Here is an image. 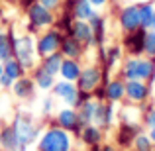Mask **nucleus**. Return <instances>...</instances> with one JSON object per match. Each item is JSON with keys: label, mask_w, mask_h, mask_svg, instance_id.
Wrapping results in <instances>:
<instances>
[{"label": "nucleus", "mask_w": 155, "mask_h": 151, "mask_svg": "<svg viewBox=\"0 0 155 151\" xmlns=\"http://www.w3.org/2000/svg\"><path fill=\"white\" fill-rule=\"evenodd\" d=\"M38 151H75V136L67 130L59 128L57 124L49 122L47 128L41 130L38 141H35Z\"/></svg>", "instance_id": "f257e3e1"}, {"label": "nucleus", "mask_w": 155, "mask_h": 151, "mask_svg": "<svg viewBox=\"0 0 155 151\" xmlns=\"http://www.w3.org/2000/svg\"><path fill=\"white\" fill-rule=\"evenodd\" d=\"M120 77L124 80H151L155 77V59L151 57H134L130 55L128 59L122 63Z\"/></svg>", "instance_id": "f03ea898"}, {"label": "nucleus", "mask_w": 155, "mask_h": 151, "mask_svg": "<svg viewBox=\"0 0 155 151\" xmlns=\"http://www.w3.org/2000/svg\"><path fill=\"white\" fill-rule=\"evenodd\" d=\"M10 38H12V57H16L24 65L26 71H31L39 59L35 53V39L31 38V34L16 35L14 31H10Z\"/></svg>", "instance_id": "7ed1b4c3"}, {"label": "nucleus", "mask_w": 155, "mask_h": 151, "mask_svg": "<svg viewBox=\"0 0 155 151\" xmlns=\"http://www.w3.org/2000/svg\"><path fill=\"white\" fill-rule=\"evenodd\" d=\"M10 124H12V128L16 132V137L20 141V147H22L20 151H28L30 145H35L39 133H41V126L31 116H28V114H16Z\"/></svg>", "instance_id": "20e7f679"}, {"label": "nucleus", "mask_w": 155, "mask_h": 151, "mask_svg": "<svg viewBox=\"0 0 155 151\" xmlns=\"http://www.w3.org/2000/svg\"><path fill=\"white\" fill-rule=\"evenodd\" d=\"M26 18H28V34H39L41 30H47L55 24L57 12H51L49 8L41 6L35 0L31 6H28Z\"/></svg>", "instance_id": "39448f33"}, {"label": "nucleus", "mask_w": 155, "mask_h": 151, "mask_svg": "<svg viewBox=\"0 0 155 151\" xmlns=\"http://www.w3.org/2000/svg\"><path fill=\"white\" fill-rule=\"evenodd\" d=\"M63 31H59L55 26L47 28V30H41L38 34V38H35V53H38V57L41 59V57L49 55V53H55L59 51L61 47V41H63Z\"/></svg>", "instance_id": "423d86ee"}, {"label": "nucleus", "mask_w": 155, "mask_h": 151, "mask_svg": "<svg viewBox=\"0 0 155 151\" xmlns=\"http://www.w3.org/2000/svg\"><path fill=\"white\" fill-rule=\"evenodd\" d=\"M104 80V69L98 67V65L91 63V65H83V71H81L79 79H77V88L83 92H91L94 90L96 87H100Z\"/></svg>", "instance_id": "0eeeda50"}, {"label": "nucleus", "mask_w": 155, "mask_h": 151, "mask_svg": "<svg viewBox=\"0 0 155 151\" xmlns=\"http://www.w3.org/2000/svg\"><path fill=\"white\" fill-rule=\"evenodd\" d=\"M51 122L57 124L59 128L71 132L73 136H77V137H79L81 130H83V122H81V118H79V112H77V108H73V106H63V108H59Z\"/></svg>", "instance_id": "6e6552de"}, {"label": "nucleus", "mask_w": 155, "mask_h": 151, "mask_svg": "<svg viewBox=\"0 0 155 151\" xmlns=\"http://www.w3.org/2000/svg\"><path fill=\"white\" fill-rule=\"evenodd\" d=\"M49 92L57 100L63 102L65 106L77 108V104H79V88H77L75 83H69V80L59 79V80H55V84H53V88Z\"/></svg>", "instance_id": "1a4fd4ad"}, {"label": "nucleus", "mask_w": 155, "mask_h": 151, "mask_svg": "<svg viewBox=\"0 0 155 151\" xmlns=\"http://www.w3.org/2000/svg\"><path fill=\"white\" fill-rule=\"evenodd\" d=\"M118 24H120V28H122V31H124V34L141 28L140 8H137V4H128V6L122 8V10L118 12Z\"/></svg>", "instance_id": "9d476101"}, {"label": "nucleus", "mask_w": 155, "mask_h": 151, "mask_svg": "<svg viewBox=\"0 0 155 151\" xmlns=\"http://www.w3.org/2000/svg\"><path fill=\"white\" fill-rule=\"evenodd\" d=\"M145 31L143 28H137L134 31H128L122 39L124 43V49L130 53V55L137 57V55H143V49H145Z\"/></svg>", "instance_id": "9b49d317"}, {"label": "nucleus", "mask_w": 155, "mask_h": 151, "mask_svg": "<svg viewBox=\"0 0 155 151\" xmlns=\"http://www.w3.org/2000/svg\"><path fill=\"white\" fill-rule=\"evenodd\" d=\"M149 84L145 80H126V98L132 104H143L149 98Z\"/></svg>", "instance_id": "f8f14e48"}, {"label": "nucleus", "mask_w": 155, "mask_h": 151, "mask_svg": "<svg viewBox=\"0 0 155 151\" xmlns=\"http://www.w3.org/2000/svg\"><path fill=\"white\" fill-rule=\"evenodd\" d=\"M114 120H116V110H114V104H112V102H106V100H98L92 124L100 126V128L106 132L108 128H112Z\"/></svg>", "instance_id": "ddd939ff"}, {"label": "nucleus", "mask_w": 155, "mask_h": 151, "mask_svg": "<svg viewBox=\"0 0 155 151\" xmlns=\"http://www.w3.org/2000/svg\"><path fill=\"white\" fill-rule=\"evenodd\" d=\"M10 90L18 100H31L35 96L38 87H35L34 79H31L30 75H24V77H20V79L14 80V84H12Z\"/></svg>", "instance_id": "4468645a"}, {"label": "nucleus", "mask_w": 155, "mask_h": 151, "mask_svg": "<svg viewBox=\"0 0 155 151\" xmlns=\"http://www.w3.org/2000/svg\"><path fill=\"white\" fill-rule=\"evenodd\" d=\"M124 98H126V80L122 77L106 80L104 83V100L112 102V104H118Z\"/></svg>", "instance_id": "2eb2a0df"}, {"label": "nucleus", "mask_w": 155, "mask_h": 151, "mask_svg": "<svg viewBox=\"0 0 155 151\" xmlns=\"http://www.w3.org/2000/svg\"><path fill=\"white\" fill-rule=\"evenodd\" d=\"M69 34L73 35V38L77 39V41H81L84 47H94V34H92V28L88 22H83V20H75L71 26V30H69Z\"/></svg>", "instance_id": "dca6fc26"}, {"label": "nucleus", "mask_w": 155, "mask_h": 151, "mask_svg": "<svg viewBox=\"0 0 155 151\" xmlns=\"http://www.w3.org/2000/svg\"><path fill=\"white\" fill-rule=\"evenodd\" d=\"M79 140H81L83 145H87L88 149H92V147H96V145H100L104 141V130L96 124H87L81 130Z\"/></svg>", "instance_id": "f3484780"}, {"label": "nucleus", "mask_w": 155, "mask_h": 151, "mask_svg": "<svg viewBox=\"0 0 155 151\" xmlns=\"http://www.w3.org/2000/svg\"><path fill=\"white\" fill-rule=\"evenodd\" d=\"M141 132L140 124H130V122H122L120 128L116 132V143L120 149H130L132 147V141L137 133Z\"/></svg>", "instance_id": "a211bd4d"}, {"label": "nucleus", "mask_w": 155, "mask_h": 151, "mask_svg": "<svg viewBox=\"0 0 155 151\" xmlns=\"http://www.w3.org/2000/svg\"><path fill=\"white\" fill-rule=\"evenodd\" d=\"M59 51H61V55H63V57H69V59H83L87 47H84L81 41H77L71 34H65Z\"/></svg>", "instance_id": "6ab92c4d"}, {"label": "nucleus", "mask_w": 155, "mask_h": 151, "mask_svg": "<svg viewBox=\"0 0 155 151\" xmlns=\"http://www.w3.org/2000/svg\"><path fill=\"white\" fill-rule=\"evenodd\" d=\"M81 71H83V63L81 59H69V57H63V63H61V69H59V79L63 80H69V83H77Z\"/></svg>", "instance_id": "aec40b11"}, {"label": "nucleus", "mask_w": 155, "mask_h": 151, "mask_svg": "<svg viewBox=\"0 0 155 151\" xmlns=\"http://www.w3.org/2000/svg\"><path fill=\"white\" fill-rule=\"evenodd\" d=\"M20 141L12 124H0V151H20Z\"/></svg>", "instance_id": "412c9836"}, {"label": "nucleus", "mask_w": 155, "mask_h": 151, "mask_svg": "<svg viewBox=\"0 0 155 151\" xmlns=\"http://www.w3.org/2000/svg\"><path fill=\"white\" fill-rule=\"evenodd\" d=\"M31 79H34V83H35V87L39 88V90H51L53 88V84H55V80H57V77L55 75H51L49 71H45V69L41 67V65H35L34 69H31Z\"/></svg>", "instance_id": "4be33fe9"}, {"label": "nucleus", "mask_w": 155, "mask_h": 151, "mask_svg": "<svg viewBox=\"0 0 155 151\" xmlns=\"http://www.w3.org/2000/svg\"><path fill=\"white\" fill-rule=\"evenodd\" d=\"M98 57L100 61H102L104 69L106 71H110V69H114L118 63H120L122 59V47L120 45H110V47H98Z\"/></svg>", "instance_id": "5701e85b"}, {"label": "nucleus", "mask_w": 155, "mask_h": 151, "mask_svg": "<svg viewBox=\"0 0 155 151\" xmlns=\"http://www.w3.org/2000/svg\"><path fill=\"white\" fill-rule=\"evenodd\" d=\"M71 14L75 20H83V22H88L92 16L96 14V8L92 6L88 0H73L71 6Z\"/></svg>", "instance_id": "b1692460"}, {"label": "nucleus", "mask_w": 155, "mask_h": 151, "mask_svg": "<svg viewBox=\"0 0 155 151\" xmlns=\"http://www.w3.org/2000/svg\"><path fill=\"white\" fill-rule=\"evenodd\" d=\"M88 24H91L92 34H94V43H96V47L104 45V39H106V20L98 14V12H96V14L92 16L91 20H88Z\"/></svg>", "instance_id": "393cba45"}, {"label": "nucleus", "mask_w": 155, "mask_h": 151, "mask_svg": "<svg viewBox=\"0 0 155 151\" xmlns=\"http://www.w3.org/2000/svg\"><path fill=\"white\" fill-rule=\"evenodd\" d=\"M96 104H98V100L91 96L88 100H84L83 104L77 108V112H79V118H81V122H83V126L92 124V120H94V112H96Z\"/></svg>", "instance_id": "a878e982"}, {"label": "nucleus", "mask_w": 155, "mask_h": 151, "mask_svg": "<svg viewBox=\"0 0 155 151\" xmlns=\"http://www.w3.org/2000/svg\"><path fill=\"white\" fill-rule=\"evenodd\" d=\"M61 63H63V55L61 51H55V53H49V55L41 57L39 59V65H41L45 71H49L51 75H59V69H61Z\"/></svg>", "instance_id": "bb28decb"}, {"label": "nucleus", "mask_w": 155, "mask_h": 151, "mask_svg": "<svg viewBox=\"0 0 155 151\" xmlns=\"http://www.w3.org/2000/svg\"><path fill=\"white\" fill-rule=\"evenodd\" d=\"M2 65H4V75H8L12 80H16V79H20V77L28 75V71L24 69V65L20 63L16 57H10V59L2 61Z\"/></svg>", "instance_id": "cd10ccee"}, {"label": "nucleus", "mask_w": 155, "mask_h": 151, "mask_svg": "<svg viewBox=\"0 0 155 151\" xmlns=\"http://www.w3.org/2000/svg\"><path fill=\"white\" fill-rule=\"evenodd\" d=\"M130 149H132V151H153V149H155V145H153V141L149 140L147 133L140 132L136 137H134L132 147H130Z\"/></svg>", "instance_id": "c85d7f7f"}, {"label": "nucleus", "mask_w": 155, "mask_h": 151, "mask_svg": "<svg viewBox=\"0 0 155 151\" xmlns=\"http://www.w3.org/2000/svg\"><path fill=\"white\" fill-rule=\"evenodd\" d=\"M12 57V38L10 31L0 28V61H6Z\"/></svg>", "instance_id": "c756f323"}, {"label": "nucleus", "mask_w": 155, "mask_h": 151, "mask_svg": "<svg viewBox=\"0 0 155 151\" xmlns=\"http://www.w3.org/2000/svg\"><path fill=\"white\" fill-rule=\"evenodd\" d=\"M137 8H140V22H141V28H143V30H147V28H149V22H151V18H153V12H155V4L143 2V4H137Z\"/></svg>", "instance_id": "7c9ffc66"}, {"label": "nucleus", "mask_w": 155, "mask_h": 151, "mask_svg": "<svg viewBox=\"0 0 155 151\" xmlns=\"http://www.w3.org/2000/svg\"><path fill=\"white\" fill-rule=\"evenodd\" d=\"M143 53L147 57H151V59H155V31L153 30L145 31V49H143Z\"/></svg>", "instance_id": "2f4dec72"}, {"label": "nucleus", "mask_w": 155, "mask_h": 151, "mask_svg": "<svg viewBox=\"0 0 155 151\" xmlns=\"http://www.w3.org/2000/svg\"><path fill=\"white\" fill-rule=\"evenodd\" d=\"M41 6H45V8H49L51 12H59L61 10V6H63V0H38Z\"/></svg>", "instance_id": "473e14b6"}, {"label": "nucleus", "mask_w": 155, "mask_h": 151, "mask_svg": "<svg viewBox=\"0 0 155 151\" xmlns=\"http://www.w3.org/2000/svg\"><path fill=\"white\" fill-rule=\"evenodd\" d=\"M143 124L147 126V128H155V106H153V108H149L147 112H145V116H143Z\"/></svg>", "instance_id": "72a5a7b5"}, {"label": "nucleus", "mask_w": 155, "mask_h": 151, "mask_svg": "<svg viewBox=\"0 0 155 151\" xmlns=\"http://www.w3.org/2000/svg\"><path fill=\"white\" fill-rule=\"evenodd\" d=\"M51 112H53V98L47 96V98H43V102H41V114L43 116H49Z\"/></svg>", "instance_id": "f704fd0d"}, {"label": "nucleus", "mask_w": 155, "mask_h": 151, "mask_svg": "<svg viewBox=\"0 0 155 151\" xmlns=\"http://www.w3.org/2000/svg\"><path fill=\"white\" fill-rule=\"evenodd\" d=\"M12 84H14V80H12L8 75H4V73H2V77H0V88H2V90H10Z\"/></svg>", "instance_id": "c9c22d12"}, {"label": "nucleus", "mask_w": 155, "mask_h": 151, "mask_svg": "<svg viewBox=\"0 0 155 151\" xmlns=\"http://www.w3.org/2000/svg\"><path fill=\"white\" fill-rule=\"evenodd\" d=\"M92 151H118V149L114 147L112 143H100V145H96V147H92Z\"/></svg>", "instance_id": "e433bc0d"}, {"label": "nucleus", "mask_w": 155, "mask_h": 151, "mask_svg": "<svg viewBox=\"0 0 155 151\" xmlns=\"http://www.w3.org/2000/svg\"><path fill=\"white\" fill-rule=\"evenodd\" d=\"M34 2H35V0H18V6L22 8L24 12H26V10H28V6H31Z\"/></svg>", "instance_id": "4c0bfd02"}, {"label": "nucleus", "mask_w": 155, "mask_h": 151, "mask_svg": "<svg viewBox=\"0 0 155 151\" xmlns=\"http://www.w3.org/2000/svg\"><path fill=\"white\" fill-rule=\"evenodd\" d=\"M88 2H91V4H92L94 8H104L106 4L110 2V0H88Z\"/></svg>", "instance_id": "58836bf2"}, {"label": "nucleus", "mask_w": 155, "mask_h": 151, "mask_svg": "<svg viewBox=\"0 0 155 151\" xmlns=\"http://www.w3.org/2000/svg\"><path fill=\"white\" fill-rule=\"evenodd\" d=\"M147 136H149V140H151V141H153V145H155V128H149Z\"/></svg>", "instance_id": "ea45409f"}, {"label": "nucleus", "mask_w": 155, "mask_h": 151, "mask_svg": "<svg viewBox=\"0 0 155 151\" xmlns=\"http://www.w3.org/2000/svg\"><path fill=\"white\" fill-rule=\"evenodd\" d=\"M147 30H153L155 31V12H153V18H151V22H149V28Z\"/></svg>", "instance_id": "a19ab883"}, {"label": "nucleus", "mask_w": 155, "mask_h": 151, "mask_svg": "<svg viewBox=\"0 0 155 151\" xmlns=\"http://www.w3.org/2000/svg\"><path fill=\"white\" fill-rule=\"evenodd\" d=\"M2 73H4V65H2V61H0V77H2Z\"/></svg>", "instance_id": "79ce46f5"}, {"label": "nucleus", "mask_w": 155, "mask_h": 151, "mask_svg": "<svg viewBox=\"0 0 155 151\" xmlns=\"http://www.w3.org/2000/svg\"><path fill=\"white\" fill-rule=\"evenodd\" d=\"M35 151H38V149H35Z\"/></svg>", "instance_id": "37998d69"}, {"label": "nucleus", "mask_w": 155, "mask_h": 151, "mask_svg": "<svg viewBox=\"0 0 155 151\" xmlns=\"http://www.w3.org/2000/svg\"><path fill=\"white\" fill-rule=\"evenodd\" d=\"M153 151H155V149H153Z\"/></svg>", "instance_id": "c03bdc74"}]
</instances>
